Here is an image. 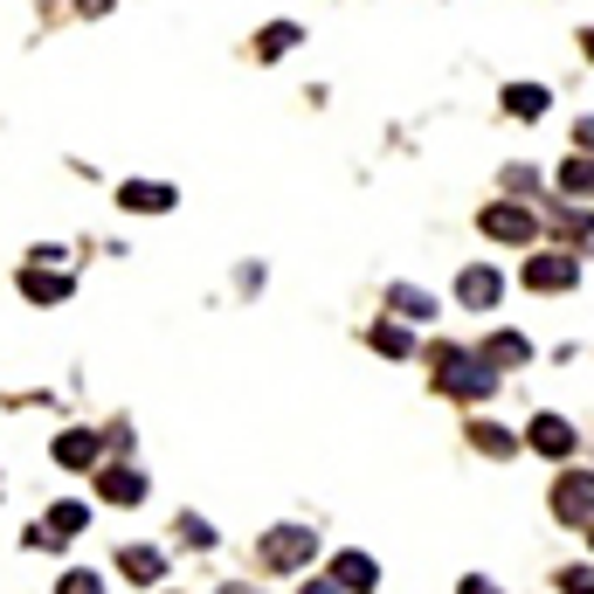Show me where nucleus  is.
<instances>
[{
  "label": "nucleus",
  "mask_w": 594,
  "mask_h": 594,
  "mask_svg": "<svg viewBox=\"0 0 594 594\" xmlns=\"http://www.w3.org/2000/svg\"><path fill=\"white\" fill-rule=\"evenodd\" d=\"M435 387L443 395H463V401H484L490 395V374H484V359L477 353H435Z\"/></svg>",
  "instance_id": "f257e3e1"
},
{
  "label": "nucleus",
  "mask_w": 594,
  "mask_h": 594,
  "mask_svg": "<svg viewBox=\"0 0 594 594\" xmlns=\"http://www.w3.org/2000/svg\"><path fill=\"white\" fill-rule=\"evenodd\" d=\"M90 526V505H76V498H63V505H48V519L42 526H29L21 532V547H69L76 532Z\"/></svg>",
  "instance_id": "f03ea898"
},
{
  "label": "nucleus",
  "mask_w": 594,
  "mask_h": 594,
  "mask_svg": "<svg viewBox=\"0 0 594 594\" xmlns=\"http://www.w3.org/2000/svg\"><path fill=\"white\" fill-rule=\"evenodd\" d=\"M477 228H484L490 242H532L539 236V215L526 208V201H498V208L477 215Z\"/></svg>",
  "instance_id": "7ed1b4c3"
},
{
  "label": "nucleus",
  "mask_w": 594,
  "mask_h": 594,
  "mask_svg": "<svg viewBox=\"0 0 594 594\" xmlns=\"http://www.w3.org/2000/svg\"><path fill=\"white\" fill-rule=\"evenodd\" d=\"M318 553V532H304V526H277L263 539V566H277V574H291V566H312Z\"/></svg>",
  "instance_id": "20e7f679"
},
{
  "label": "nucleus",
  "mask_w": 594,
  "mask_h": 594,
  "mask_svg": "<svg viewBox=\"0 0 594 594\" xmlns=\"http://www.w3.org/2000/svg\"><path fill=\"white\" fill-rule=\"evenodd\" d=\"M581 283V256L547 249V256H526V291H574Z\"/></svg>",
  "instance_id": "39448f33"
},
{
  "label": "nucleus",
  "mask_w": 594,
  "mask_h": 594,
  "mask_svg": "<svg viewBox=\"0 0 594 594\" xmlns=\"http://www.w3.org/2000/svg\"><path fill=\"white\" fill-rule=\"evenodd\" d=\"M553 519L560 526H594V477H560L553 484Z\"/></svg>",
  "instance_id": "423d86ee"
},
{
  "label": "nucleus",
  "mask_w": 594,
  "mask_h": 594,
  "mask_svg": "<svg viewBox=\"0 0 594 594\" xmlns=\"http://www.w3.org/2000/svg\"><path fill=\"white\" fill-rule=\"evenodd\" d=\"M56 463L63 471H97V463H105V435L97 429H63L56 435Z\"/></svg>",
  "instance_id": "0eeeda50"
},
{
  "label": "nucleus",
  "mask_w": 594,
  "mask_h": 594,
  "mask_svg": "<svg viewBox=\"0 0 594 594\" xmlns=\"http://www.w3.org/2000/svg\"><path fill=\"white\" fill-rule=\"evenodd\" d=\"M97 498L105 505H145V471H132V463H105V471H97Z\"/></svg>",
  "instance_id": "6e6552de"
},
{
  "label": "nucleus",
  "mask_w": 594,
  "mask_h": 594,
  "mask_svg": "<svg viewBox=\"0 0 594 594\" xmlns=\"http://www.w3.org/2000/svg\"><path fill=\"white\" fill-rule=\"evenodd\" d=\"M21 291H29L35 304H63L76 283H69V270H56V263H29V270H21Z\"/></svg>",
  "instance_id": "1a4fd4ad"
},
{
  "label": "nucleus",
  "mask_w": 594,
  "mask_h": 594,
  "mask_svg": "<svg viewBox=\"0 0 594 594\" xmlns=\"http://www.w3.org/2000/svg\"><path fill=\"white\" fill-rule=\"evenodd\" d=\"M118 201H125L132 215H166L180 194L166 187V180H125V187H118Z\"/></svg>",
  "instance_id": "9d476101"
},
{
  "label": "nucleus",
  "mask_w": 594,
  "mask_h": 594,
  "mask_svg": "<svg viewBox=\"0 0 594 594\" xmlns=\"http://www.w3.org/2000/svg\"><path fill=\"white\" fill-rule=\"evenodd\" d=\"M498 291H505V277L490 270V263H477V270H463V277H456V298L471 304V312H490V304H498Z\"/></svg>",
  "instance_id": "9b49d317"
},
{
  "label": "nucleus",
  "mask_w": 594,
  "mask_h": 594,
  "mask_svg": "<svg viewBox=\"0 0 594 594\" xmlns=\"http://www.w3.org/2000/svg\"><path fill=\"white\" fill-rule=\"evenodd\" d=\"M526 443H532L539 456H574V422H560V415H532Z\"/></svg>",
  "instance_id": "f8f14e48"
},
{
  "label": "nucleus",
  "mask_w": 594,
  "mask_h": 594,
  "mask_svg": "<svg viewBox=\"0 0 594 594\" xmlns=\"http://www.w3.org/2000/svg\"><path fill=\"white\" fill-rule=\"evenodd\" d=\"M332 587H346V594H374L380 587V566L367 553H339L332 560Z\"/></svg>",
  "instance_id": "ddd939ff"
},
{
  "label": "nucleus",
  "mask_w": 594,
  "mask_h": 594,
  "mask_svg": "<svg viewBox=\"0 0 594 594\" xmlns=\"http://www.w3.org/2000/svg\"><path fill=\"white\" fill-rule=\"evenodd\" d=\"M477 359H484V367H526V359H532V339H519V332H490Z\"/></svg>",
  "instance_id": "4468645a"
},
{
  "label": "nucleus",
  "mask_w": 594,
  "mask_h": 594,
  "mask_svg": "<svg viewBox=\"0 0 594 594\" xmlns=\"http://www.w3.org/2000/svg\"><path fill=\"white\" fill-rule=\"evenodd\" d=\"M118 566L145 587V581H160V574H166V553H160V547H125V553H118Z\"/></svg>",
  "instance_id": "2eb2a0df"
},
{
  "label": "nucleus",
  "mask_w": 594,
  "mask_h": 594,
  "mask_svg": "<svg viewBox=\"0 0 594 594\" xmlns=\"http://www.w3.org/2000/svg\"><path fill=\"white\" fill-rule=\"evenodd\" d=\"M298 21H270V29L263 35H256V56H263V63H277V56H291V48H298Z\"/></svg>",
  "instance_id": "dca6fc26"
},
{
  "label": "nucleus",
  "mask_w": 594,
  "mask_h": 594,
  "mask_svg": "<svg viewBox=\"0 0 594 594\" xmlns=\"http://www.w3.org/2000/svg\"><path fill=\"white\" fill-rule=\"evenodd\" d=\"M547 105H553V97L539 84H505V111L511 118H547Z\"/></svg>",
  "instance_id": "f3484780"
},
{
  "label": "nucleus",
  "mask_w": 594,
  "mask_h": 594,
  "mask_svg": "<svg viewBox=\"0 0 594 594\" xmlns=\"http://www.w3.org/2000/svg\"><path fill=\"white\" fill-rule=\"evenodd\" d=\"M387 304H395L401 318H435V298L415 291V283H395V291H387Z\"/></svg>",
  "instance_id": "a211bd4d"
},
{
  "label": "nucleus",
  "mask_w": 594,
  "mask_h": 594,
  "mask_svg": "<svg viewBox=\"0 0 594 594\" xmlns=\"http://www.w3.org/2000/svg\"><path fill=\"white\" fill-rule=\"evenodd\" d=\"M560 187L574 194V201H581V194H594V152H574V160L560 166Z\"/></svg>",
  "instance_id": "6ab92c4d"
},
{
  "label": "nucleus",
  "mask_w": 594,
  "mask_h": 594,
  "mask_svg": "<svg viewBox=\"0 0 594 594\" xmlns=\"http://www.w3.org/2000/svg\"><path fill=\"white\" fill-rule=\"evenodd\" d=\"M367 346L387 353V359H408V353H415V339H408L401 325H374V332H367Z\"/></svg>",
  "instance_id": "aec40b11"
},
{
  "label": "nucleus",
  "mask_w": 594,
  "mask_h": 594,
  "mask_svg": "<svg viewBox=\"0 0 594 594\" xmlns=\"http://www.w3.org/2000/svg\"><path fill=\"white\" fill-rule=\"evenodd\" d=\"M471 443H477L484 456H511V450H519V443H511L505 429H490V422H471Z\"/></svg>",
  "instance_id": "412c9836"
},
{
  "label": "nucleus",
  "mask_w": 594,
  "mask_h": 594,
  "mask_svg": "<svg viewBox=\"0 0 594 594\" xmlns=\"http://www.w3.org/2000/svg\"><path fill=\"white\" fill-rule=\"evenodd\" d=\"M56 594H105V574H97V566H69L56 581Z\"/></svg>",
  "instance_id": "4be33fe9"
},
{
  "label": "nucleus",
  "mask_w": 594,
  "mask_h": 594,
  "mask_svg": "<svg viewBox=\"0 0 594 594\" xmlns=\"http://www.w3.org/2000/svg\"><path fill=\"white\" fill-rule=\"evenodd\" d=\"M180 539H187L194 553H208V547H215V526H208V519H180Z\"/></svg>",
  "instance_id": "5701e85b"
},
{
  "label": "nucleus",
  "mask_w": 594,
  "mask_h": 594,
  "mask_svg": "<svg viewBox=\"0 0 594 594\" xmlns=\"http://www.w3.org/2000/svg\"><path fill=\"white\" fill-rule=\"evenodd\" d=\"M560 587H566V594H594V566H566Z\"/></svg>",
  "instance_id": "b1692460"
},
{
  "label": "nucleus",
  "mask_w": 594,
  "mask_h": 594,
  "mask_svg": "<svg viewBox=\"0 0 594 594\" xmlns=\"http://www.w3.org/2000/svg\"><path fill=\"white\" fill-rule=\"evenodd\" d=\"M574 139H581V145L594 152V118H581V125H574Z\"/></svg>",
  "instance_id": "393cba45"
},
{
  "label": "nucleus",
  "mask_w": 594,
  "mask_h": 594,
  "mask_svg": "<svg viewBox=\"0 0 594 594\" xmlns=\"http://www.w3.org/2000/svg\"><path fill=\"white\" fill-rule=\"evenodd\" d=\"M463 594H498V587H490L484 574H471V581H463Z\"/></svg>",
  "instance_id": "a878e982"
},
{
  "label": "nucleus",
  "mask_w": 594,
  "mask_h": 594,
  "mask_svg": "<svg viewBox=\"0 0 594 594\" xmlns=\"http://www.w3.org/2000/svg\"><path fill=\"white\" fill-rule=\"evenodd\" d=\"M298 594H346V587H332V581H312V587H298Z\"/></svg>",
  "instance_id": "bb28decb"
},
{
  "label": "nucleus",
  "mask_w": 594,
  "mask_h": 594,
  "mask_svg": "<svg viewBox=\"0 0 594 594\" xmlns=\"http://www.w3.org/2000/svg\"><path fill=\"white\" fill-rule=\"evenodd\" d=\"M111 8V0H84V14H105Z\"/></svg>",
  "instance_id": "cd10ccee"
},
{
  "label": "nucleus",
  "mask_w": 594,
  "mask_h": 594,
  "mask_svg": "<svg viewBox=\"0 0 594 594\" xmlns=\"http://www.w3.org/2000/svg\"><path fill=\"white\" fill-rule=\"evenodd\" d=\"M581 48H587V63H594V29H587V35H581Z\"/></svg>",
  "instance_id": "c85d7f7f"
},
{
  "label": "nucleus",
  "mask_w": 594,
  "mask_h": 594,
  "mask_svg": "<svg viewBox=\"0 0 594 594\" xmlns=\"http://www.w3.org/2000/svg\"><path fill=\"white\" fill-rule=\"evenodd\" d=\"M228 594H256V587H228Z\"/></svg>",
  "instance_id": "c756f323"
},
{
  "label": "nucleus",
  "mask_w": 594,
  "mask_h": 594,
  "mask_svg": "<svg viewBox=\"0 0 594 594\" xmlns=\"http://www.w3.org/2000/svg\"><path fill=\"white\" fill-rule=\"evenodd\" d=\"M587 532H594V526H587Z\"/></svg>",
  "instance_id": "7c9ffc66"
}]
</instances>
